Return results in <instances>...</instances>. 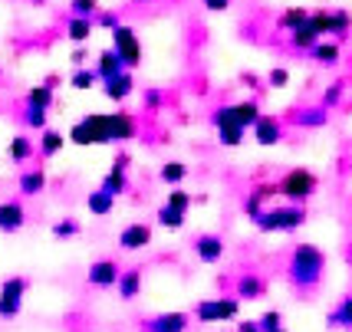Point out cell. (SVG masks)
<instances>
[{"label": "cell", "instance_id": "484cf974", "mask_svg": "<svg viewBox=\"0 0 352 332\" xmlns=\"http://www.w3.org/2000/svg\"><path fill=\"white\" fill-rule=\"evenodd\" d=\"M309 56L316 63H322V66H333V63H339V46L336 43H326V40H320V43L309 49Z\"/></svg>", "mask_w": 352, "mask_h": 332}, {"label": "cell", "instance_id": "7a4b0ae2", "mask_svg": "<svg viewBox=\"0 0 352 332\" xmlns=\"http://www.w3.org/2000/svg\"><path fill=\"white\" fill-rule=\"evenodd\" d=\"M69 142H73V145H109V115L89 112L82 122L73 125Z\"/></svg>", "mask_w": 352, "mask_h": 332}, {"label": "cell", "instance_id": "836d02e7", "mask_svg": "<svg viewBox=\"0 0 352 332\" xmlns=\"http://www.w3.org/2000/svg\"><path fill=\"white\" fill-rule=\"evenodd\" d=\"M326 119H329V112H326V106H322V109H307V112H300V115H296V122H300V125H307V129L326 125Z\"/></svg>", "mask_w": 352, "mask_h": 332}, {"label": "cell", "instance_id": "d6986e66", "mask_svg": "<svg viewBox=\"0 0 352 332\" xmlns=\"http://www.w3.org/2000/svg\"><path fill=\"white\" fill-rule=\"evenodd\" d=\"M96 30V20L92 16H69V23H66V36L73 40V43H86Z\"/></svg>", "mask_w": 352, "mask_h": 332}, {"label": "cell", "instance_id": "d6a6232c", "mask_svg": "<svg viewBox=\"0 0 352 332\" xmlns=\"http://www.w3.org/2000/svg\"><path fill=\"white\" fill-rule=\"evenodd\" d=\"M96 82H99V73H96V69H82V66H79L76 73H73V79H69L73 89H92Z\"/></svg>", "mask_w": 352, "mask_h": 332}, {"label": "cell", "instance_id": "60d3db41", "mask_svg": "<svg viewBox=\"0 0 352 332\" xmlns=\"http://www.w3.org/2000/svg\"><path fill=\"white\" fill-rule=\"evenodd\" d=\"M261 204H263V197L257 195V191H254V195H250V197H247V201H244V211H247V217H254V221H257V217H261V214H263V208H261Z\"/></svg>", "mask_w": 352, "mask_h": 332}, {"label": "cell", "instance_id": "f1b7e54d", "mask_svg": "<svg viewBox=\"0 0 352 332\" xmlns=\"http://www.w3.org/2000/svg\"><path fill=\"white\" fill-rule=\"evenodd\" d=\"M329 326H346V329H352V296H346V300L329 313Z\"/></svg>", "mask_w": 352, "mask_h": 332}, {"label": "cell", "instance_id": "7bdbcfd3", "mask_svg": "<svg viewBox=\"0 0 352 332\" xmlns=\"http://www.w3.org/2000/svg\"><path fill=\"white\" fill-rule=\"evenodd\" d=\"M92 20H96L99 27H106V30H116V27H119V14H112V10H99Z\"/></svg>", "mask_w": 352, "mask_h": 332}, {"label": "cell", "instance_id": "ac0fdd59", "mask_svg": "<svg viewBox=\"0 0 352 332\" xmlns=\"http://www.w3.org/2000/svg\"><path fill=\"white\" fill-rule=\"evenodd\" d=\"M280 135H283V132H280V122L270 119V115H261L257 125H254V138H257L261 145H276Z\"/></svg>", "mask_w": 352, "mask_h": 332}, {"label": "cell", "instance_id": "ffe728a7", "mask_svg": "<svg viewBox=\"0 0 352 332\" xmlns=\"http://www.w3.org/2000/svg\"><path fill=\"white\" fill-rule=\"evenodd\" d=\"M43 188H46V175L40 168H30V171L20 175V195L23 197H36Z\"/></svg>", "mask_w": 352, "mask_h": 332}, {"label": "cell", "instance_id": "9c48e42d", "mask_svg": "<svg viewBox=\"0 0 352 332\" xmlns=\"http://www.w3.org/2000/svg\"><path fill=\"white\" fill-rule=\"evenodd\" d=\"M214 125H217V135H221V142L224 145H241V138H244V125L237 122V115H234V109H217L214 112Z\"/></svg>", "mask_w": 352, "mask_h": 332}, {"label": "cell", "instance_id": "bcb514c9", "mask_svg": "<svg viewBox=\"0 0 352 332\" xmlns=\"http://www.w3.org/2000/svg\"><path fill=\"white\" fill-rule=\"evenodd\" d=\"M201 3H204L208 10H214V14H224L230 7V0H201Z\"/></svg>", "mask_w": 352, "mask_h": 332}, {"label": "cell", "instance_id": "816d5d0a", "mask_svg": "<svg viewBox=\"0 0 352 332\" xmlns=\"http://www.w3.org/2000/svg\"><path fill=\"white\" fill-rule=\"evenodd\" d=\"M276 332H287V329H276Z\"/></svg>", "mask_w": 352, "mask_h": 332}, {"label": "cell", "instance_id": "44dd1931", "mask_svg": "<svg viewBox=\"0 0 352 332\" xmlns=\"http://www.w3.org/2000/svg\"><path fill=\"white\" fill-rule=\"evenodd\" d=\"M86 204H89V214H96V217H106V214L116 208V195H112V191H106V188H99V191H92V195L86 197Z\"/></svg>", "mask_w": 352, "mask_h": 332}, {"label": "cell", "instance_id": "4316f807", "mask_svg": "<svg viewBox=\"0 0 352 332\" xmlns=\"http://www.w3.org/2000/svg\"><path fill=\"white\" fill-rule=\"evenodd\" d=\"M234 109V115H237V122H241V125H250V129H254V125H257V119H261V106H257V102H237V106H230Z\"/></svg>", "mask_w": 352, "mask_h": 332}, {"label": "cell", "instance_id": "cb8c5ba5", "mask_svg": "<svg viewBox=\"0 0 352 332\" xmlns=\"http://www.w3.org/2000/svg\"><path fill=\"white\" fill-rule=\"evenodd\" d=\"M10 162H16V165H23V162H30L33 158V142L27 135H14L10 138Z\"/></svg>", "mask_w": 352, "mask_h": 332}, {"label": "cell", "instance_id": "6da1fadb", "mask_svg": "<svg viewBox=\"0 0 352 332\" xmlns=\"http://www.w3.org/2000/svg\"><path fill=\"white\" fill-rule=\"evenodd\" d=\"M322 270H326V257L322 250H316L313 243H300L290 257V280L300 289H313L322 280Z\"/></svg>", "mask_w": 352, "mask_h": 332}, {"label": "cell", "instance_id": "277c9868", "mask_svg": "<svg viewBox=\"0 0 352 332\" xmlns=\"http://www.w3.org/2000/svg\"><path fill=\"white\" fill-rule=\"evenodd\" d=\"M309 27L320 33V36H346L352 27V14L349 10H316L309 14Z\"/></svg>", "mask_w": 352, "mask_h": 332}, {"label": "cell", "instance_id": "d4e9b609", "mask_svg": "<svg viewBox=\"0 0 352 332\" xmlns=\"http://www.w3.org/2000/svg\"><path fill=\"white\" fill-rule=\"evenodd\" d=\"M116 287H119V296H122V300H135L138 289H142V273H138V270L122 273Z\"/></svg>", "mask_w": 352, "mask_h": 332}, {"label": "cell", "instance_id": "3957f363", "mask_svg": "<svg viewBox=\"0 0 352 332\" xmlns=\"http://www.w3.org/2000/svg\"><path fill=\"white\" fill-rule=\"evenodd\" d=\"M30 289V280L27 276H7L0 283V316L14 319L20 316V306H23V296Z\"/></svg>", "mask_w": 352, "mask_h": 332}, {"label": "cell", "instance_id": "e0dca14e", "mask_svg": "<svg viewBox=\"0 0 352 332\" xmlns=\"http://www.w3.org/2000/svg\"><path fill=\"white\" fill-rule=\"evenodd\" d=\"M188 329V316L184 313H162L148 322V332H184Z\"/></svg>", "mask_w": 352, "mask_h": 332}, {"label": "cell", "instance_id": "5b68a950", "mask_svg": "<svg viewBox=\"0 0 352 332\" xmlns=\"http://www.w3.org/2000/svg\"><path fill=\"white\" fill-rule=\"evenodd\" d=\"M112 49L122 56L125 69H135V66H142V43H138V36L132 27H125V23H119L116 30H112Z\"/></svg>", "mask_w": 352, "mask_h": 332}, {"label": "cell", "instance_id": "f35d334b", "mask_svg": "<svg viewBox=\"0 0 352 332\" xmlns=\"http://www.w3.org/2000/svg\"><path fill=\"white\" fill-rule=\"evenodd\" d=\"M76 234H79L76 221H60V224H53V237H56V241H69V237H76Z\"/></svg>", "mask_w": 352, "mask_h": 332}, {"label": "cell", "instance_id": "2e32d148", "mask_svg": "<svg viewBox=\"0 0 352 332\" xmlns=\"http://www.w3.org/2000/svg\"><path fill=\"white\" fill-rule=\"evenodd\" d=\"M96 73H99V79H102V82H106V79H112V76L125 73L122 56H119L116 49H106V53H99V63H96Z\"/></svg>", "mask_w": 352, "mask_h": 332}, {"label": "cell", "instance_id": "4dcf8cb0", "mask_svg": "<svg viewBox=\"0 0 352 332\" xmlns=\"http://www.w3.org/2000/svg\"><path fill=\"white\" fill-rule=\"evenodd\" d=\"M102 188H106V191H112V195H116V197L122 195L125 188H129V181H125V168L112 165V171H109V178H106V181H102Z\"/></svg>", "mask_w": 352, "mask_h": 332}, {"label": "cell", "instance_id": "83f0119b", "mask_svg": "<svg viewBox=\"0 0 352 332\" xmlns=\"http://www.w3.org/2000/svg\"><path fill=\"white\" fill-rule=\"evenodd\" d=\"M63 145H66V138H63L60 132H53V129H46L43 138H40V155H43V158H53Z\"/></svg>", "mask_w": 352, "mask_h": 332}, {"label": "cell", "instance_id": "52a82bcc", "mask_svg": "<svg viewBox=\"0 0 352 332\" xmlns=\"http://www.w3.org/2000/svg\"><path fill=\"white\" fill-rule=\"evenodd\" d=\"M316 191V175L307 168H293L290 175L280 181V195H287L290 201H307Z\"/></svg>", "mask_w": 352, "mask_h": 332}, {"label": "cell", "instance_id": "681fc988", "mask_svg": "<svg viewBox=\"0 0 352 332\" xmlns=\"http://www.w3.org/2000/svg\"><path fill=\"white\" fill-rule=\"evenodd\" d=\"M73 63L82 66V63H86V49H73Z\"/></svg>", "mask_w": 352, "mask_h": 332}, {"label": "cell", "instance_id": "7402d4cb", "mask_svg": "<svg viewBox=\"0 0 352 332\" xmlns=\"http://www.w3.org/2000/svg\"><path fill=\"white\" fill-rule=\"evenodd\" d=\"M237 296L241 300H261L263 296V280L261 276H254V273H247L237 280Z\"/></svg>", "mask_w": 352, "mask_h": 332}, {"label": "cell", "instance_id": "ba28073f", "mask_svg": "<svg viewBox=\"0 0 352 332\" xmlns=\"http://www.w3.org/2000/svg\"><path fill=\"white\" fill-rule=\"evenodd\" d=\"M241 313V302L237 300H204L195 309L198 322H224V319H234Z\"/></svg>", "mask_w": 352, "mask_h": 332}, {"label": "cell", "instance_id": "e575fe53", "mask_svg": "<svg viewBox=\"0 0 352 332\" xmlns=\"http://www.w3.org/2000/svg\"><path fill=\"white\" fill-rule=\"evenodd\" d=\"M158 224L168 227V230H178V227H184V214H182V211H175V208H168V204H165V208L158 211Z\"/></svg>", "mask_w": 352, "mask_h": 332}, {"label": "cell", "instance_id": "7c38bea8", "mask_svg": "<svg viewBox=\"0 0 352 332\" xmlns=\"http://www.w3.org/2000/svg\"><path fill=\"white\" fill-rule=\"evenodd\" d=\"M135 119L129 112H112L109 115V142H129L135 138Z\"/></svg>", "mask_w": 352, "mask_h": 332}, {"label": "cell", "instance_id": "ee69618b", "mask_svg": "<svg viewBox=\"0 0 352 332\" xmlns=\"http://www.w3.org/2000/svg\"><path fill=\"white\" fill-rule=\"evenodd\" d=\"M339 99H342V82H333V86L326 89V96H322V106L333 109V106L339 102Z\"/></svg>", "mask_w": 352, "mask_h": 332}, {"label": "cell", "instance_id": "603a6c76", "mask_svg": "<svg viewBox=\"0 0 352 332\" xmlns=\"http://www.w3.org/2000/svg\"><path fill=\"white\" fill-rule=\"evenodd\" d=\"M290 40H293V46H296V49H313V46L320 43L322 36H320L316 30H313V27H309V20H307L303 27H296V30H290Z\"/></svg>", "mask_w": 352, "mask_h": 332}, {"label": "cell", "instance_id": "5bb4252c", "mask_svg": "<svg viewBox=\"0 0 352 332\" xmlns=\"http://www.w3.org/2000/svg\"><path fill=\"white\" fill-rule=\"evenodd\" d=\"M195 250H198V257L204 260V263H217V260L224 257V241L214 237V234H204V237L195 241Z\"/></svg>", "mask_w": 352, "mask_h": 332}, {"label": "cell", "instance_id": "f546056e", "mask_svg": "<svg viewBox=\"0 0 352 332\" xmlns=\"http://www.w3.org/2000/svg\"><path fill=\"white\" fill-rule=\"evenodd\" d=\"M27 106L50 109L53 106V86H33V89L27 92Z\"/></svg>", "mask_w": 352, "mask_h": 332}, {"label": "cell", "instance_id": "1f68e13d", "mask_svg": "<svg viewBox=\"0 0 352 332\" xmlns=\"http://www.w3.org/2000/svg\"><path fill=\"white\" fill-rule=\"evenodd\" d=\"M309 20V14L303 10V7H290V10H283V16H280V27H287V30H296V27H303Z\"/></svg>", "mask_w": 352, "mask_h": 332}, {"label": "cell", "instance_id": "b9f144b4", "mask_svg": "<svg viewBox=\"0 0 352 332\" xmlns=\"http://www.w3.org/2000/svg\"><path fill=\"white\" fill-rule=\"evenodd\" d=\"M257 322H261V332H276V329H280V313H276V309H270V313H263Z\"/></svg>", "mask_w": 352, "mask_h": 332}, {"label": "cell", "instance_id": "30bf717a", "mask_svg": "<svg viewBox=\"0 0 352 332\" xmlns=\"http://www.w3.org/2000/svg\"><path fill=\"white\" fill-rule=\"evenodd\" d=\"M119 263L116 260H96L89 267V283L92 287H99V289H109V287H116L119 283Z\"/></svg>", "mask_w": 352, "mask_h": 332}, {"label": "cell", "instance_id": "8fae6325", "mask_svg": "<svg viewBox=\"0 0 352 332\" xmlns=\"http://www.w3.org/2000/svg\"><path fill=\"white\" fill-rule=\"evenodd\" d=\"M23 224H27L23 204H20V201H3V204H0V230H3V234H16Z\"/></svg>", "mask_w": 352, "mask_h": 332}, {"label": "cell", "instance_id": "8d00e7d4", "mask_svg": "<svg viewBox=\"0 0 352 332\" xmlns=\"http://www.w3.org/2000/svg\"><path fill=\"white\" fill-rule=\"evenodd\" d=\"M99 14V0H73L69 3V16H96Z\"/></svg>", "mask_w": 352, "mask_h": 332}, {"label": "cell", "instance_id": "f907efd6", "mask_svg": "<svg viewBox=\"0 0 352 332\" xmlns=\"http://www.w3.org/2000/svg\"><path fill=\"white\" fill-rule=\"evenodd\" d=\"M138 3H152V0H138Z\"/></svg>", "mask_w": 352, "mask_h": 332}, {"label": "cell", "instance_id": "c3c4849f", "mask_svg": "<svg viewBox=\"0 0 352 332\" xmlns=\"http://www.w3.org/2000/svg\"><path fill=\"white\" fill-rule=\"evenodd\" d=\"M237 332H261V322H250V319H247V322L237 326Z\"/></svg>", "mask_w": 352, "mask_h": 332}, {"label": "cell", "instance_id": "4fadbf2b", "mask_svg": "<svg viewBox=\"0 0 352 332\" xmlns=\"http://www.w3.org/2000/svg\"><path fill=\"white\" fill-rule=\"evenodd\" d=\"M148 243H152V227H145V224H129L119 234V247L122 250H142Z\"/></svg>", "mask_w": 352, "mask_h": 332}, {"label": "cell", "instance_id": "9a60e30c", "mask_svg": "<svg viewBox=\"0 0 352 332\" xmlns=\"http://www.w3.org/2000/svg\"><path fill=\"white\" fill-rule=\"evenodd\" d=\"M132 89H135V79L129 73H119L112 76V79H106V96L112 99V102H122V99H129L132 96Z\"/></svg>", "mask_w": 352, "mask_h": 332}, {"label": "cell", "instance_id": "d590c367", "mask_svg": "<svg viewBox=\"0 0 352 332\" xmlns=\"http://www.w3.org/2000/svg\"><path fill=\"white\" fill-rule=\"evenodd\" d=\"M184 175H188V168H184L182 162H168V165L162 168V181L165 184H182Z\"/></svg>", "mask_w": 352, "mask_h": 332}, {"label": "cell", "instance_id": "f6af8a7d", "mask_svg": "<svg viewBox=\"0 0 352 332\" xmlns=\"http://www.w3.org/2000/svg\"><path fill=\"white\" fill-rule=\"evenodd\" d=\"M267 79H270V86H274V89H283V86L290 82V73H287V69H270Z\"/></svg>", "mask_w": 352, "mask_h": 332}, {"label": "cell", "instance_id": "8992f818", "mask_svg": "<svg viewBox=\"0 0 352 332\" xmlns=\"http://www.w3.org/2000/svg\"><path fill=\"white\" fill-rule=\"evenodd\" d=\"M303 221H307L303 208H274V211H263L254 224L270 234V230H296Z\"/></svg>", "mask_w": 352, "mask_h": 332}, {"label": "cell", "instance_id": "ab89813d", "mask_svg": "<svg viewBox=\"0 0 352 332\" xmlns=\"http://www.w3.org/2000/svg\"><path fill=\"white\" fill-rule=\"evenodd\" d=\"M168 208H175V211H188V208H191V195H188V191H171L168 195Z\"/></svg>", "mask_w": 352, "mask_h": 332}, {"label": "cell", "instance_id": "7dc6e473", "mask_svg": "<svg viewBox=\"0 0 352 332\" xmlns=\"http://www.w3.org/2000/svg\"><path fill=\"white\" fill-rule=\"evenodd\" d=\"M145 106H162V92H155V89H148L145 92Z\"/></svg>", "mask_w": 352, "mask_h": 332}, {"label": "cell", "instance_id": "74e56055", "mask_svg": "<svg viewBox=\"0 0 352 332\" xmlns=\"http://www.w3.org/2000/svg\"><path fill=\"white\" fill-rule=\"evenodd\" d=\"M23 125H27V129H46V109L27 106V112H23Z\"/></svg>", "mask_w": 352, "mask_h": 332}]
</instances>
